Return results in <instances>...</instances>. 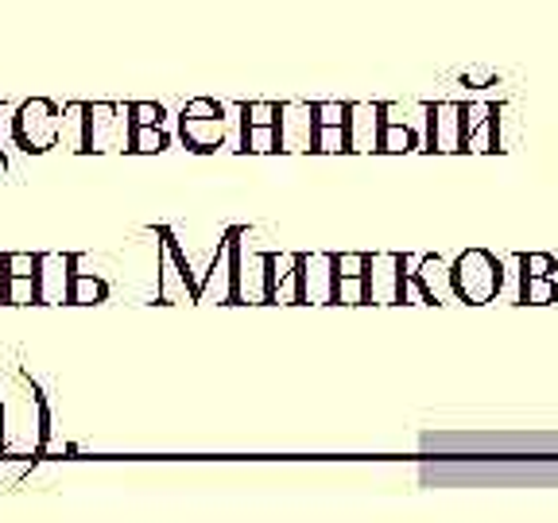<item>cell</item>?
<instances>
[{
  "label": "cell",
  "mask_w": 558,
  "mask_h": 523,
  "mask_svg": "<svg viewBox=\"0 0 558 523\" xmlns=\"http://www.w3.org/2000/svg\"><path fill=\"white\" fill-rule=\"evenodd\" d=\"M62 136V109L47 97H32L16 113V139L24 151H51Z\"/></svg>",
  "instance_id": "1"
},
{
  "label": "cell",
  "mask_w": 558,
  "mask_h": 523,
  "mask_svg": "<svg viewBox=\"0 0 558 523\" xmlns=\"http://www.w3.org/2000/svg\"><path fill=\"white\" fill-rule=\"evenodd\" d=\"M179 132L194 151H214L226 136V109L209 97H194L179 113Z\"/></svg>",
  "instance_id": "2"
},
{
  "label": "cell",
  "mask_w": 558,
  "mask_h": 523,
  "mask_svg": "<svg viewBox=\"0 0 558 523\" xmlns=\"http://www.w3.org/2000/svg\"><path fill=\"white\" fill-rule=\"evenodd\" d=\"M0 268H4L0 271V295H4V303H39V256L4 253L0 256Z\"/></svg>",
  "instance_id": "3"
},
{
  "label": "cell",
  "mask_w": 558,
  "mask_h": 523,
  "mask_svg": "<svg viewBox=\"0 0 558 523\" xmlns=\"http://www.w3.org/2000/svg\"><path fill=\"white\" fill-rule=\"evenodd\" d=\"M78 256H39V303H66Z\"/></svg>",
  "instance_id": "4"
},
{
  "label": "cell",
  "mask_w": 558,
  "mask_h": 523,
  "mask_svg": "<svg viewBox=\"0 0 558 523\" xmlns=\"http://www.w3.org/2000/svg\"><path fill=\"white\" fill-rule=\"evenodd\" d=\"M105 299H109V283H105V279H94V276H86V271H74L66 303H105Z\"/></svg>",
  "instance_id": "5"
},
{
  "label": "cell",
  "mask_w": 558,
  "mask_h": 523,
  "mask_svg": "<svg viewBox=\"0 0 558 523\" xmlns=\"http://www.w3.org/2000/svg\"><path fill=\"white\" fill-rule=\"evenodd\" d=\"M167 132L151 124H129V151H163Z\"/></svg>",
  "instance_id": "6"
},
{
  "label": "cell",
  "mask_w": 558,
  "mask_h": 523,
  "mask_svg": "<svg viewBox=\"0 0 558 523\" xmlns=\"http://www.w3.org/2000/svg\"><path fill=\"white\" fill-rule=\"evenodd\" d=\"M129 124H151V129H163V109L156 101H132L129 105Z\"/></svg>",
  "instance_id": "7"
},
{
  "label": "cell",
  "mask_w": 558,
  "mask_h": 523,
  "mask_svg": "<svg viewBox=\"0 0 558 523\" xmlns=\"http://www.w3.org/2000/svg\"><path fill=\"white\" fill-rule=\"evenodd\" d=\"M0 174H4V156H0Z\"/></svg>",
  "instance_id": "8"
}]
</instances>
